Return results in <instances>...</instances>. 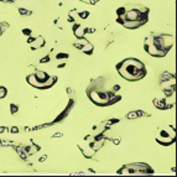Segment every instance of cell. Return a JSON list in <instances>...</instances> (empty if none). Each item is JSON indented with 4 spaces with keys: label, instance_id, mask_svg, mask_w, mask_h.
I'll return each mask as SVG.
<instances>
[{
    "label": "cell",
    "instance_id": "6da1fadb",
    "mask_svg": "<svg viewBox=\"0 0 177 177\" xmlns=\"http://www.w3.org/2000/svg\"><path fill=\"white\" fill-rule=\"evenodd\" d=\"M118 72L126 81H139L146 73L144 65L135 58H128L120 62L118 65Z\"/></svg>",
    "mask_w": 177,
    "mask_h": 177
},
{
    "label": "cell",
    "instance_id": "7a4b0ae2",
    "mask_svg": "<svg viewBox=\"0 0 177 177\" xmlns=\"http://www.w3.org/2000/svg\"><path fill=\"white\" fill-rule=\"evenodd\" d=\"M172 37L170 35H161V36H150L145 41V50L147 53L153 56L160 57L164 56L172 45Z\"/></svg>",
    "mask_w": 177,
    "mask_h": 177
},
{
    "label": "cell",
    "instance_id": "3957f363",
    "mask_svg": "<svg viewBox=\"0 0 177 177\" xmlns=\"http://www.w3.org/2000/svg\"><path fill=\"white\" fill-rule=\"evenodd\" d=\"M27 82L30 83L31 85L36 87V88H41V89H43V88H48L53 84L55 79L51 78L46 72L43 71H36L34 74L28 76L27 77Z\"/></svg>",
    "mask_w": 177,
    "mask_h": 177
},
{
    "label": "cell",
    "instance_id": "277c9868",
    "mask_svg": "<svg viewBox=\"0 0 177 177\" xmlns=\"http://www.w3.org/2000/svg\"><path fill=\"white\" fill-rule=\"evenodd\" d=\"M175 136H176L175 129H173L172 126H170V125L161 126V128H159V130L156 131V141L160 142V144L164 145V146L171 145V144L175 141Z\"/></svg>",
    "mask_w": 177,
    "mask_h": 177
},
{
    "label": "cell",
    "instance_id": "5b68a950",
    "mask_svg": "<svg viewBox=\"0 0 177 177\" xmlns=\"http://www.w3.org/2000/svg\"><path fill=\"white\" fill-rule=\"evenodd\" d=\"M142 166H144L142 164L128 165V166H124L123 170L119 171V172H122V173H147V172H149L147 170H142V168H141Z\"/></svg>",
    "mask_w": 177,
    "mask_h": 177
},
{
    "label": "cell",
    "instance_id": "8992f818",
    "mask_svg": "<svg viewBox=\"0 0 177 177\" xmlns=\"http://www.w3.org/2000/svg\"><path fill=\"white\" fill-rule=\"evenodd\" d=\"M28 42L31 43V48H32V50H37V48H40V47H42V46L45 45L43 37H40V36L36 37V39H31V37H30Z\"/></svg>",
    "mask_w": 177,
    "mask_h": 177
},
{
    "label": "cell",
    "instance_id": "52a82bcc",
    "mask_svg": "<svg viewBox=\"0 0 177 177\" xmlns=\"http://www.w3.org/2000/svg\"><path fill=\"white\" fill-rule=\"evenodd\" d=\"M73 34H74V36H76L77 39L83 37V36H84V34H85V27H83V26H77V27L74 28Z\"/></svg>",
    "mask_w": 177,
    "mask_h": 177
},
{
    "label": "cell",
    "instance_id": "ba28073f",
    "mask_svg": "<svg viewBox=\"0 0 177 177\" xmlns=\"http://www.w3.org/2000/svg\"><path fill=\"white\" fill-rule=\"evenodd\" d=\"M81 50H82L84 53L89 55V53H92V51H93V45H91L89 42H87L85 45H83V46L81 47Z\"/></svg>",
    "mask_w": 177,
    "mask_h": 177
},
{
    "label": "cell",
    "instance_id": "9c48e42d",
    "mask_svg": "<svg viewBox=\"0 0 177 177\" xmlns=\"http://www.w3.org/2000/svg\"><path fill=\"white\" fill-rule=\"evenodd\" d=\"M83 3H87V4H94V0H81Z\"/></svg>",
    "mask_w": 177,
    "mask_h": 177
},
{
    "label": "cell",
    "instance_id": "30bf717a",
    "mask_svg": "<svg viewBox=\"0 0 177 177\" xmlns=\"http://www.w3.org/2000/svg\"><path fill=\"white\" fill-rule=\"evenodd\" d=\"M20 14H22V15H27V14H30V13L26 11V9H20Z\"/></svg>",
    "mask_w": 177,
    "mask_h": 177
},
{
    "label": "cell",
    "instance_id": "8fae6325",
    "mask_svg": "<svg viewBox=\"0 0 177 177\" xmlns=\"http://www.w3.org/2000/svg\"><path fill=\"white\" fill-rule=\"evenodd\" d=\"M10 131H13V133H17L19 130H17V128H15V126H14V128H11V130H10Z\"/></svg>",
    "mask_w": 177,
    "mask_h": 177
},
{
    "label": "cell",
    "instance_id": "7c38bea8",
    "mask_svg": "<svg viewBox=\"0 0 177 177\" xmlns=\"http://www.w3.org/2000/svg\"><path fill=\"white\" fill-rule=\"evenodd\" d=\"M45 159H46V156H42V157H40V161H45Z\"/></svg>",
    "mask_w": 177,
    "mask_h": 177
},
{
    "label": "cell",
    "instance_id": "4fadbf2b",
    "mask_svg": "<svg viewBox=\"0 0 177 177\" xmlns=\"http://www.w3.org/2000/svg\"><path fill=\"white\" fill-rule=\"evenodd\" d=\"M118 142H119V139H118V137H116V139L114 140V144H118Z\"/></svg>",
    "mask_w": 177,
    "mask_h": 177
}]
</instances>
